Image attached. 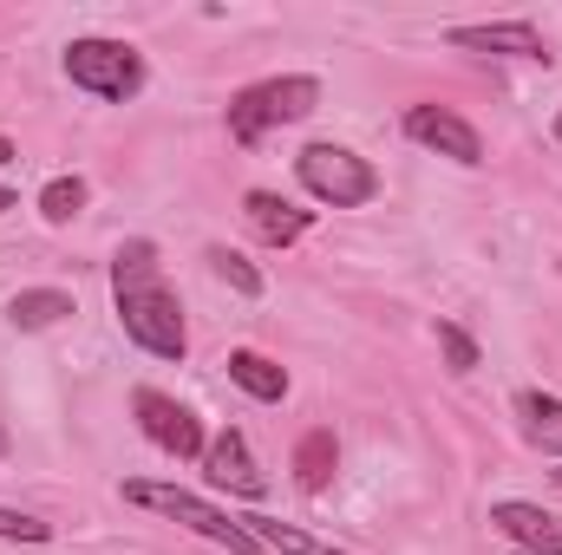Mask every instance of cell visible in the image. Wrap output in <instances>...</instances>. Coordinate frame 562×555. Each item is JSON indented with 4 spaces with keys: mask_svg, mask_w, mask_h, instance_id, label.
Instances as JSON below:
<instances>
[{
    "mask_svg": "<svg viewBox=\"0 0 562 555\" xmlns=\"http://www.w3.org/2000/svg\"><path fill=\"white\" fill-rule=\"evenodd\" d=\"M517 418H524V438L537 451L562 457V399H550V393H517Z\"/></svg>",
    "mask_w": 562,
    "mask_h": 555,
    "instance_id": "7c38bea8",
    "label": "cell"
},
{
    "mask_svg": "<svg viewBox=\"0 0 562 555\" xmlns=\"http://www.w3.org/2000/svg\"><path fill=\"white\" fill-rule=\"evenodd\" d=\"M66 314H72V294H66V287H26V294L7 301V320L26 327V333H33V327H53V320H66Z\"/></svg>",
    "mask_w": 562,
    "mask_h": 555,
    "instance_id": "4fadbf2b",
    "label": "cell"
},
{
    "mask_svg": "<svg viewBox=\"0 0 562 555\" xmlns=\"http://www.w3.org/2000/svg\"><path fill=\"white\" fill-rule=\"evenodd\" d=\"M445 39H451V46H464V53H510V59H550L543 33H537L530 20H497V26H451Z\"/></svg>",
    "mask_w": 562,
    "mask_h": 555,
    "instance_id": "9c48e42d",
    "label": "cell"
},
{
    "mask_svg": "<svg viewBox=\"0 0 562 555\" xmlns=\"http://www.w3.org/2000/svg\"><path fill=\"white\" fill-rule=\"evenodd\" d=\"M66 79L86 86L92 99H119L125 105V99L144 92V59L125 39H72L66 46Z\"/></svg>",
    "mask_w": 562,
    "mask_h": 555,
    "instance_id": "277c9868",
    "label": "cell"
},
{
    "mask_svg": "<svg viewBox=\"0 0 562 555\" xmlns=\"http://www.w3.org/2000/svg\"><path fill=\"white\" fill-rule=\"evenodd\" d=\"M203 471H210V484L216 490H236V497H269V477L256 471V457H249V438L229 424V431H216L210 444H203Z\"/></svg>",
    "mask_w": 562,
    "mask_h": 555,
    "instance_id": "ba28073f",
    "label": "cell"
},
{
    "mask_svg": "<svg viewBox=\"0 0 562 555\" xmlns=\"http://www.w3.org/2000/svg\"><path fill=\"white\" fill-rule=\"evenodd\" d=\"M210 269L229 281L236 294H262V275H256V269H249V262H243L236 249H210Z\"/></svg>",
    "mask_w": 562,
    "mask_h": 555,
    "instance_id": "ac0fdd59",
    "label": "cell"
},
{
    "mask_svg": "<svg viewBox=\"0 0 562 555\" xmlns=\"http://www.w3.org/2000/svg\"><path fill=\"white\" fill-rule=\"evenodd\" d=\"M112 294H119V320H125V333L138 340L144 353H157V360H183L190 333H183V307H177V294H170L164 275H157V242H125V249L112 256Z\"/></svg>",
    "mask_w": 562,
    "mask_h": 555,
    "instance_id": "6da1fadb",
    "label": "cell"
},
{
    "mask_svg": "<svg viewBox=\"0 0 562 555\" xmlns=\"http://www.w3.org/2000/svg\"><path fill=\"white\" fill-rule=\"evenodd\" d=\"M243 216H249V229H256L269 249L301 242V236H307V223H314V209H294V203L276 196V190H249V196H243Z\"/></svg>",
    "mask_w": 562,
    "mask_h": 555,
    "instance_id": "30bf717a",
    "label": "cell"
},
{
    "mask_svg": "<svg viewBox=\"0 0 562 555\" xmlns=\"http://www.w3.org/2000/svg\"><path fill=\"white\" fill-rule=\"evenodd\" d=\"M229 380H236V386H243L249 399H269V406H276L281 393H288V373H281L276 360L249 353V347H243V353H229Z\"/></svg>",
    "mask_w": 562,
    "mask_h": 555,
    "instance_id": "5bb4252c",
    "label": "cell"
},
{
    "mask_svg": "<svg viewBox=\"0 0 562 555\" xmlns=\"http://www.w3.org/2000/svg\"><path fill=\"white\" fill-rule=\"evenodd\" d=\"M334 464H340V451H334V431H307V438L294 444V484H301V490H327Z\"/></svg>",
    "mask_w": 562,
    "mask_h": 555,
    "instance_id": "9a60e30c",
    "label": "cell"
},
{
    "mask_svg": "<svg viewBox=\"0 0 562 555\" xmlns=\"http://www.w3.org/2000/svg\"><path fill=\"white\" fill-rule=\"evenodd\" d=\"M406 138L438 150V157H451V163H484V138L458 112H445V105H413L406 112Z\"/></svg>",
    "mask_w": 562,
    "mask_h": 555,
    "instance_id": "52a82bcc",
    "label": "cell"
},
{
    "mask_svg": "<svg viewBox=\"0 0 562 555\" xmlns=\"http://www.w3.org/2000/svg\"><path fill=\"white\" fill-rule=\"evenodd\" d=\"M132 412H138L144 438H150L157 451H170V457H203V444H210V438H203V424L183 412L177 399H164V393H150V386H144L138 399H132Z\"/></svg>",
    "mask_w": 562,
    "mask_h": 555,
    "instance_id": "8992f818",
    "label": "cell"
},
{
    "mask_svg": "<svg viewBox=\"0 0 562 555\" xmlns=\"http://www.w3.org/2000/svg\"><path fill=\"white\" fill-rule=\"evenodd\" d=\"M256 543H269V550H281V555H340V550H327V543H314L307 530H288V523H269V517H249L243 523Z\"/></svg>",
    "mask_w": 562,
    "mask_h": 555,
    "instance_id": "2e32d148",
    "label": "cell"
},
{
    "mask_svg": "<svg viewBox=\"0 0 562 555\" xmlns=\"http://www.w3.org/2000/svg\"><path fill=\"white\" fill-rule=\"evenodd\" d=\"M438 347H445V360H451V373H471V366H477V347H471V333H464V327H451V320H438Z\"/></svg>",
    "mask_w": 562,
    "mask_h": 555,
    "instance_id": "d6986e66",
    "label": "cell"
},
{
    "mask_svg": "<svg viewBox=\"0 0 562 555\" xmlns=\"http://www.w3.org/2000/svg\"><path fill=\"white\" fill-rule=\"evenodd\" d=\"M0 163H13V144H7V138H0Z\"/></svg>",
    "mask_w": 562,
    "mask_h": 555,
    "instance_id": "44dd1931",
    "label": "cell"
},
{
    "mask_svg": "<svg viewBox=\"0 0 562 555\" xmlns=\"http://www.w3.org/2000/svg\"><path fill=\"white\" fill-rule=\"evenodd\" d=\"M557 490H562V471H557Z\"/></svg>",
    "mask_w": 562,
    "mask_h": 555,
    "instance_id": "d4e9b609",
    "label": "cell"
},
{
    "mask_svg": "<svg viewBox=\"0 0 562 555\" xmlns=\"http://www.w3.org/2000/svg\"><path fill=\"white\" fill-rule=\"evenodd\" d=\"M125 497H132V503H144V510H157V517H170V523H183V530H196V536H210L216 550L262 555V543H256L236 517L210 510L203 497H190V490H177V484H144V477H132V484H125Z\"/></svg>",
    "mask_w": 562,
    "mask_h": 555,
    "instance_id": "3957f363",
    "label": "cell"
},
{
    "mask_svg": "<svg viewBox=\"0 0 562 555\" xmlns=\"http://www.w3.org/2000/svg\"><path fill=\"white\" fill-rule=\"evenodd\" d=\"M46 536H53V523H40L26 510H0V543H46Z\"/></svg>",
    "mask_w": 562,
    "mask_h": 555,
    "instance_id": "ffe728a7",
    "label": "cell"
},
{
    "mask_svg": "<svg viewBox=\"0 0 562 555\" xmlns=\"http://www.w3.org/2000/svg\"><path fill=\"white\" fill-rule=\"evenodd\" d=\"M491 523L510 536V543H524L530 555H562V530H557V517H543L537 503H497L491 510Z\"/></svg>",
    "mask_w": 562,
    "mask_h": 555,
    "instance_id": "8fae6325",
    "label": "cell"
},
{
    "mask_svg": "<svg viewBox=\"0 0 562 555\" xmlns=\"http://www.w3.org/2000/svg\"><path fill=\"white\" fill-rule=\"evenodd\" d=\"M86 209V177H53L46 190H40V216L46 223H72Z\"/></svg>",
    "mask_w": 562,
    "mask_h": 555,
    "instance_id": "e0dca14e",
    "label": "cell"
},
{
    "mask_svg": "<svg viewBox=\"0 0 562 555\" xmlns=\"http://www.w3.org/2000/svg\"><path fill=\"white\" fill-rule=\"evenodd\" d=\"M0 451H7V431H0Z\"/></svg>",
    "mask_w": 562,
    "mask_h": 555,
    "instance_id": "cb8c5ba5",
    "label": "cell"
},
{
    "mask_svg": "<svg viewBox=\"0 0 562 555\" xmlns=\"http://www.w3.org/2000/svg\"><path fill=\"white\" fill-rule=\"evenodd\" d=\"M557 144H562V118H557Z\"/></svg>",
    "mask_w": 562,
    "mask_h": 555,
    "instance_id": "603a6c76",
    "label": "cell"
},
{
    "mask_svg": "<svg viewBox=\"0 0 562 555\" xmlns=\"http://www.w3.org/2000/svg\"><path fill=\"white\" fill-rule=\"evenodd\" d=\"M314 105H321V86H314V79H301V72H288V79H262V86H249V92L229 99V138L236 144H262L276 125L307 118Z\"/></svg>",
    "mask_w": 562,
    "mask_h": 555,
    "instance_id": "7a4b0ae2",
    "label": "cell"
},
{
    "mask_svg": "<svg viewBox=\"0 0 562 555\" xmlns=\"http://www.w3.org/2000/svg\"><path fill=\"white\" fill-rule=\"evenodd\" d=\"M7 209H13V196H7V190H0V216H7Z\"/></svg>",
    "mask_w": 562,
    "mask_h": 555,
    "instance_id": "7402d4cb",
    "label": "cell"
},
{
    "mask_svg": "<svg viewBox=\"0 0 562 555\" xmlns=\"http://www.w3.org/2000/svg\"><path fill=\"white\" fill-rule=\"evenodd\" d=\"M294 170H301V183H307L321 203H334V209H360V203L380 196V170H373L367 157L340 150V144H307V150L294 157Z\"/></svg>",
    "mask_w": 562,
    "mask_h": 555,
    "instance_id": "5b68a950",
    "label": "cell"
}]
</instances>
